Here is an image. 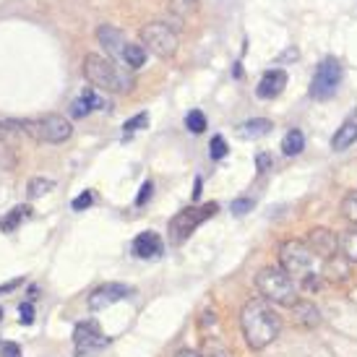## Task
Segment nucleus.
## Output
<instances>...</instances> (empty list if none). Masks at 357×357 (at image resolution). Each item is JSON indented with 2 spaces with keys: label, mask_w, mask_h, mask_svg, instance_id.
I'll return each mask as SVG.
<instances>
[{
  "label": "nucleus",
  "mask_w": 357,
  "mask_h": 357,
  "mask_svg": "<svg viewBox=\"0 0 357 357\" xmlns=\"http://www.w3.org/2000/svg\"><path fill=\"white\" fill-rule=\"evenodd\" d=\"M26 208H29V206H16L13 211H10V214H6V217L0 219V229H3V232H13V229L21 225V219L29 214Z\"/></svg>",
  "instance_id": "nucleus-23"
},
{
  "label": "nucleus",
  "mask_w": 357,
  "mask_h": 357,
  "mask_svg": "<svg viewBox=\"0 0 357 357\" xmlns=\"http://www.w3.org/2000/svg\"><path fill=\"white\" fill-rule=\"evenodd\" d=\"M185 128L193 130V133H204L206 130V115L201 109H190L185 115Z\"/></svg>",
  "instance_id": "nucleus-24"
},
{
  "label": "nucleus",
  "mask_w": 357,
  "mask_h": 357,
  "mask_svg": "<svg viewBox=\"0 0 357 357\" xmlns=\"http://www.w3.org/2000/svg\"><path fill=\"white\" fill-rule=\"evenodd\" d=\"M151 193H154V185H151V180H149V183H144V185H141V193H139V199H136V204L144 206V204L151 199Z\"/></svg>",
  "instance_id": "nucleus-35"
},
{
  "label": "nucleus",
  "mask_w": 357,
  "mask_h": 357,
  "mask_svg": "<svg viewBox=\"0 0 357 357\" xmlns=\"http://www.w3.org/2000/svg\"><path fill=\"white\" fill-rule=\"evenodd\" d=\"M0 318H3V310H0Z\"/></svg>",
  "instance_id": "nucleus-40"
},
{
  "label": "nucleus",
  "mask_w": 357,
  "mask_h": 357,
  "mask_svg": "<svg viewBox=\"0 0 357 357\" xmlns=\"http://www.w3.org/2000/svg\"><path fill=\"white\" fill-rule=\"evenodd\" d=\"M292 321L303 328H316L321 324V310H318L316 303H310V300H295L292 303Z\"/></svg>",
  "instance_id": "nucleus-15"
},
{
  "label": "nucleus",
  "mask_w": 357,
  "mask_h": 357,
  "mask_svg": "<svg viewBox=\"0 0 357 357\" xmlns=\"http://www.w3.org/2000/svg\"><path fill=\"white\" fill-rule=\"evenodd\" d=\"M175 357H204V355H201V352H196V349H180Z\"/></svg>",
  "instance_id": "nucleus-38"
},
{
  "label": "nucleus",
  "mask_w": 357,
  "mask_h": 357,
  "mask_svg": "<svg viewBox=\"0 0 357 357\" xmlns=\"http://www.w3.org/2000/svg\"><path fill=\"white\" fill-rule=\"evenodd\" d=\"M73 344H76V357H94L107 347V337L102 334L97 321H81L73 331Z\"/></svg>",
  "instance_id": "nucleus-8"
},
{
  "label": "nucleus",
  "mask_w": 357,
  "mask_h": 357,
  "mask_svg": "<svg viewBox=\"0 0 357 357\" xmlns=\"http://www.w3.org/2000/svg\"><path fill=\"white\" fill-rule=\"evenodd\" d=\"M268 130H271V120L253 118V120H245V123L238 128V133L243 136V139H261V136H266Z\"/></svg>",
  "instance_id": "nucleus-17"
},
{
  "label": "nucleus",
  "mask_w": 357,
  "mask_h": 357,
  "mask_svg": "<svg viewBox=\"0 0 357 357\" xmlns=\"http://www.w3.org/2000/svg\"><path fill=\"white\" fill-rule=\"evenodd\" d=\"M52 185H55V183H52V180H45V178L29 180V199H40V196H45Z\"/></svg>",
  "instance_id": "nucleus-26"
},
{
  "label": "nucleus",
  "mask_w": 357,
  "mask_h": 357,
  "mask_svg": "<svg viewBox=\"0 0 357 357\" xmlns=\"http://www.w3.org/2000/svg\"><path fill=\"white\" fill-rule=\"evenodd\" d=\"M342 84V63L337 58H324L318 63L313 81H310V97L313 100H331Z\"/></svg>",
  "instance_id": "nucleus-6"
},
{
  "label": "nucleus",
  "mask_w": 357,
  "mask_h": 357,
  "mask_svg": "<svg viewBox=\"0 0 357 357\" xmlns=\"http://www.w3.org/2000/svg\"><path fill=\"white\" fill-rule=\"evenodd\" d=\"M303 149H305V136H303V130H298V128L287 130L284 139H282V151H284L287 157H298Z\"/></svg>",
  "instance_id": "nucleus-18"
},
{
  "label": "nucleus",
  "mask_w": 357,
  "mask_h": 357,
  "mask_svg": "<svg viewBox=\"0 0 357 357\" xmlns=\"http://www.w3.org/2000/svg\"><path fill=\"white\" fill-rule=\"evenodd\" d=\"M256 287L261 298H266L274 305H292L298 300V282L289 277L282 266H268L256 277Z\"/></svg>",
  "instance_id": "nucleus-4"
},
{
  "label": "nucleus",
  "mask_w": 357,
  "mask_h": 357,
  "mask_svg": "<svg viewBox=\"0 0 357 357\" xmlns=\"http://www.w3.org/2000/svg\"><path fill=\"white\" fill-rule=\"evenodd\" d=\"M342 214L357 227V193H347L344 196V201H342Z\"/></svg>",
  "instance_id": "nucleus-27"
},
{
  "label": "nucleus",
  "mask_w": 357,
  "mask_h": 357,
  "mask_svg": "<svg viewBox=\"0 0 357 357\" xmlns=\"http://www.w3.org/2000/svg\"><path fill=\"white\" fill-rule=\"evenodd\" d=\"M97 40H100V45L107 50V55L123 60V52H126V47H128V40H126V34H123V31L105 24V26L97 29Z\"/></svg>",
  "instance_id": "nucleus-13"
},
{
  "label": "nucleus",
  "mask_w": 357,
  "mask_h": 357,
  "mask_svg": "<svg viewBox=\"0 0 357 357\" xmlns=\"http://www.w3.org/2000/svg\"><path fill=\"white\" fill-rule=\"evenodd\" d=\"M240 328L250 349H264L279 337L282 318L274 310V303H268L266 298H256L248 300L240 310Z\"/></svg>",
  "instance_id": "nucleus-1"
},
{
  "label": "nucleus",
  "mask_w": 357,
  "mask_h": 357,
  "mask_svg": "<svg viewBox=\"0 0 357 357\" xmlns=\"http://www.w3.org/2000/svg\"><path fill=\"white\" fill-rule=\"evenodd\" d=\"M94 107H102V100L97 97V94H91V91H84L79 100L73 102V109H70V112H73L76 118H84V115L91 112Z\"/></svg>",
  "instance_id": "nucleus-19"
},
{
  "label": "nucleus",
  "mask_w": 357,
  "mask_h": 357,
  "mask_svg": "<svg viewBox=\"0 0 357 357\" xmlns=\"http://www.w3.org/2000/svg\"><path fill=\"white\" fill-rule=\"evenodd\" d=\"M84 76L97 89H107L112 94H128L133 89V79L126 70H120L109 58H102V55H94V52H89L84 58Z\"/></svg>",
  "instance_id": "nucleus-3"
},
{
  "label": "nucleus",
  "mask_w": 357,
  "mask_h": 357,
  "mask_svg": "<svg viewBox=\"0 0 357 357\" xmlns=\"http://www.w3.org/2000/svg\"><path fill=\"white\" fill-rule=\"evenodd\" d=\"M73 126L58 112H50L45 118L34 120V141H45V144H63L70 139Z\"/></svg>",
  "instance_id": "nucleus-9"
},
{
  "label": "nucleus",
  "mask_w": 357,
  "mask_h": 357,
  "mask_svg": "<svg viewBox=\"0 0 357 357\" xmlns=\"http://www.w3.org/2000/svg\"><path fill=\"white\" fill-rule=\"evenodd\" d=\"M133 295V289L128 284H120V282H109V284H102L89 295V310H105V307L115 305L120 300H126Z\"/></svg>",
  "instance_id": "nucleus-10"
},
{
  "label": "nucleus",
  "mask_w": 357,
  "mask_h": 357,
  "mask_svg": "<svg viewBox=\"0 0 357 357\" xmlns=\"http://www.w3.org/2000/svg\"><path fill=\"white\" fill-rule=\"evenodd\" d=\"M324 274H326L328 279H344L349 274V261L344 258V261H339L337 256L326 258V264H324Z\"/></svg>",
  "instance_id": "nucleus-21"
},
{
  "label": "nucleus",
  "mask_w": 357,
  "mask_h": 357,
  "mask_svg": "<svg viewBox=\"0 0 357 357\" xmlns=\"http://www.w3.org/2000/svg\"><path fill=\"white\" fill-rule=\"evenodd\" d=\"M352 144H357V115L347 118L339 126L337 133H334V139H331V149L344 151V149H349Z\"/></svg>",
  "instance_id": "nucleus-16"
},
{
  "label": "nucleus",
  "mask_w": 357,
  "mask_h": 357,
  "mask_svg": "<svg viewBox=\"0 0 357 357\" xmlns=\"http://www.w3.org/2000/svg\"><path fill=\"white\" fill-rule=\"evenodd\" d=\"M225 154H227V141L222 139V136H214V139H211V146H208V157L222 159Z\"/></svg>",
  "instance_id": "nucleus-28"
},
{
  "label": "nucleus",
  "mask_w": 357,
  "mask_h": 357,
  "mask_svg": "<svg viewBox=\"0 0 357 357\" xmlns=\"http://www.w3.org/2000/svg\"><path fill=\"white\" fill-rule=\"evenodd\" d=\"M139 37L154 55H159V58H172V55L178 52V45H180L178 31L172 29L169 24H165V21H151V24H146V26L139 31Z\"/></svg>",
  "instance_id": "nucleus-5"
},
{
  "label": "nucleus",
  "mask_w": 357,
  "mask_h": 357,
  "mask_svg": "<svg viewBox=\"0 0 357 357\" xmlns=\"http://www.w3.org/2000/svg\"><path fill=\"white\" fill-rule=\"evenodd\" d=\"M284 86H287V73L282 68H271L261 76V81H258V86H256V94L261 100H277L279 94L284 91Z\"/></svg>",
  "instance_id": "nucleus-12"
},
{
  "label": "nucleus",
  "mask_w": 357,
  "mask_h": 357,
  "mask_svg": "<svg viewBox=\"0 0 357 357\" xmlns=\"http://www.w3.org/2000/svg\"><path fill=\"white\" fill-rule=\"evenodd\" d=\"M256 165H258V172H266L268 165H271V159H268V154H258Z\"/></svg>",
  "instance_id": "nucleus-37"
},
{
  "label": "nucleus",
  "mask_w": 357,
  "mask_h": 357,
  "mask_svg": "<svg viewBox=\"0 0 357 357\" xmlns=\"http://www.w3.org/2000/svg\"><path fill=\"white\" fill-rule=\"evenodd\" d=\"M146 120H149V115H146V112H139V115H136V118H130L128 123H126V136H130V133H133V130H139L141 126H144V123H146Z\"/></svg>",
  "instance_id": "nucleus-30"
},
{
  "label": "nucleus",
  "mask_w": 357,
  "mask_h": 357,
  "mask_svg": "<svg viewBox=\"0 0 357 357\" xmlns=\"http://www.w3.org/2000/svg\"><path fill=\"white\" fill-rule=\"evenodd\" d=\"M91 201H94V196H91L89 190H84L79 199H73V211H84V208H89Z\"/></svg>",
  "instance_id": "nucleus-32"
},
{
  "label": "nucleus",
  "mask_w": 357,
  "mask_h": 357,
  "mask_svg": "<svg viewBox=\"0 0 357 357\" xmlns=\"http://www.w3.org/2000/svg\"><path fill=\"white\" fill-rule=\"evenodd\" d=\"M133 256L136 258H144V261H149V258H159L162 256V250H165V243L159 238L157 232H141L136 235L133 240Z\"/></svg>",
  "instance_id": "nucleus-14"
},
{
  "label": "nucleus",
  "mask_w": 357,
  "mask_h": 357,
  "mask_svg": "<svg viewBox=\"0 0 357 357\" xmlns=\"http://www.w3.org/2000/svg\"><path fill=\"white\" fill-rule=\"evenodd\" d=\"M196 8V0H172V10H178L180 16H185Z\"/></svg>",
  "instance_id": "nucleus-33"
},
{
  "label": "nucleus",
  "mask_w": 357,
  "mask_h": 357,
  "mask_svg": "<svg viewBox=\"0 0 357 357\" xmlns=\"http://www.w3.org/2000/svg\"><path fill=\"white\" fill-rule=\"evenodd\" d=\"M339 253L347 258L349 264H357V229H349L339 240Z\"/></svg>",
  "instance_id": "nucleus-20"
},
{
  "label": "nucleus",
  "mask_w": 357,
  "mask_h": 357,
  "mask_svg": "<svg viewBox=\"0 0 357 357\" xmlns=\"http://www.w3.org/2000/svg\"><path fill=\"white\" fill-rule=\"evenodd\" d=\"M19 313H21V324H26V326H29L31 321H34V310H31V305L29 303H21L19 305Z\"/></svg>",
  "instance_id": "nucleus-34"
},
{
  "label": "nucleus",
  "mask_w": 357,
  "mask_h": 357,
  "mask_svg": "<svg viewBox=\"0 0 357 357\" xmlns=\"http://www.w3.org/2000/svg\"><path fill=\"white\" fill-rule=\"evenodd\" d=\"M279 261H282V268L298 284H303L305 289H318L321 277H324V264H321L324 258L316 256L313 250L307 248V243H303V240H287L282 245V250H279Z\"/></svg>",
  "instance_id": "nucleus-2"
},
{
  "label": "nucleus",
  "mask_w": 357,
  "mask_h": 357,
  "mask_svg": "<svg viewBox=\"0 0 357 357\" xmlns=\"http://www.w3.org/2000/svg\"><path fill=\"white\" fill-rule=\"evenodd\" d=\"M337 245H339L337 235H334L331 229H326V227L310 229V235H307V248L313 250L316 256L324 258V261H326V258H331V256H337Z\"/></svg>",
  "instance_id": "nucleus-11"
},
{
  "label": "nucleus",
  "mask_w": 357,
  "mask_h": 357,
  "mask_svg": "<svg viewBox=\"0 0 357 357\" xmlns=\"http://www.w3.org/2000/svg\"><path fill=\"white\" fill-rule=\"evenodd\" d=\"M16 165V157H13V151H10V146L6 144V141H0V167H13Z\"/></svg>",
  "instance_id": "nucleus-29"
},
{
  "label": "nucleus",
  "mask_w": 357,
  "mask_h": 357,
  "mask_svg": "<svg viewBox=\"0 0 357 357\" xmlns=\"http://www.w3.org/2000/svg\"><path fill=\"white\" fill-rule=\"evenodd\" d=\"M250 208H253V201H250V199L232 201V214H235V217H243V214H248Z\"/></svg>",
  "instance_id": "nucleus-31"
},
{
  "label": "nucleus",
  "mask_w": 357,
  "mask_h": 357,
  "mask_svg": "<svg viewBox=\"0 0 357 357\" xmlns=\"http://www.w3.org/2000/svg\"><path fill=\"white\" fill-rule=\"evenodd\" d=\"M217 204H204V206H190V208H183L178 217L169 222V240L180 245L183 240L188 238L193 229L204 225L208 217H214L217 214Z\"/></svg>",
  "instance_id": "nucleus-7"
},
{
  "label": "nucleus",
  "mask_w": 357,
  "mask_h": 357,
  "mask_svg": "<svg viewBox=\"0 0 357 357\" xmlns=\"http://www.w3.org/2000/svg\"><path fill=\"white\" fill-rule=\"evenodd\" d=\"M123 63L128 66V68H141L144 63H146V52L141 45H128L126 52H123Z\"/></svg>",
  "instance_id": "nucleus-22"
},
{
  "label": "nucleus",
  "mask_w": 357,
  "mask_h": 357,
  "mask_svg": "<svg viewBox=\"0 0 357 357\" xmlns=\"http://www.w3.org/2000/svg\"><path fill=\"white\" fill-rule=\"evenodd\" d=\"M204 357H232L229 355V349L219 342V339H204Z\"/></svg>",
  "instance_id": "nucleus-25"
},
{
  "label": "nucleus",
  "mask_w": 357,
  "mask_h": 357,
  "mask_svg": "<svg viewBox=\"0 0 357 357\" xmlns=\"http://www.w3.org/2000/svg\"><path fill=\"white\" fill-rule=\"evenodd\" d=\"M21 282L19 279H13V282H8V284H3V287H0V292H8V289H13V287H19Z\"/></svg>",
  "instance_id": "nucleus-39"
},
{
  "label": "nucleus",
  "mask_w": 357,
  "mask_h": 357,
  "mask_svg": "<svg viewBox=\"0 0 357 357\" xmlns=\"http://www.w3.org/2000/svg\"><path fill=\"white\" fill-rule=\"evenodd\" d=\"M0 355L3 357H21V347L16 344V342H6L3 349H0Z\"/></svg>",
  "instance_id": "nucleus-36"
}]
</instances>
